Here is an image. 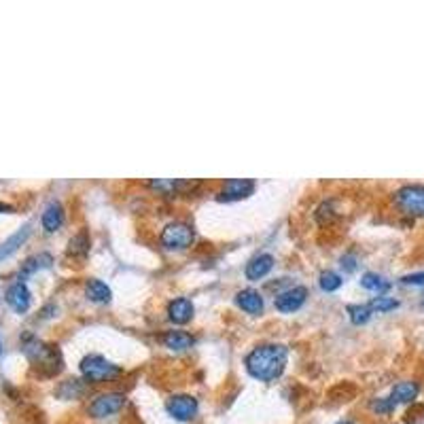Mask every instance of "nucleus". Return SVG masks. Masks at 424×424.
<instances>
[{"mask_svg": "<svg viewBox=\"0 0 424 424\" xmlns=\"http://www.w3.org/2000/svg\"><path fill=\"white\" fill-rule=\"evenodd\" d=\"M288 361V348L282 344H263L246 357V369L254 380L272 382L282 375Z\"/></svg>", "mask_w": 424, "mask_h": 424, "instance_id": "obj_1", "label": "nucleus"}, {"mask_svg": "<svg viewBox=\"0 0 424 424\" xmlns=\"http://www.w3.org/2000/svg\"><path fill=\"white\" fill-rule=\"evenodd\" d=\"M123 369L111 361H106L100 354H90L81 361V373L85 375V380L92 382V384H100V382H111L115 380Z\"/></svg>", "mask_w": 424, "mask_h": 424, "instance_id": "obj_2", "label": "nucleus"}, {"mask_svg": "<svg viewBox=\"0 0 424 424\" xmlns=\"http://www.w3.org/2000/svg\"><path fill=\"white\" fill-rule=\"evenodd\" d=\"M395 204L411 217H424V185H405L395 191Z\"/></svg>", "mask_w": 424, "mask_h": 424, "instance_id": "obj_3", "label": "nucleus"}, {"mask_svg": "<svg viewBox=\"0 0 424 424\" xmlns=\"http://www.w3.org/2000/svg\"><path fill=\"white\" fill-rule=\"evenodd\" d=\"M195 240V231L187 223H170L161 231V244L170 250L189 248Z\"/></svg>", "mask_w": 424, "mask_h": 424, "instance_id": "obj_4", "label": "nucleus"}, {"mask_svg": "<svg viewBox=\"0 0 424 424\" xmlns=\"http://www.w3.org/2000/svg\"><path fill=\"white\" fill-rule=\"evenodd\" d=\"M123 405H125V395H121V393H104V395H98L90 403L88 411H90L92 418H106V416H113V414L121 411Z\"/></svg>", "mask_w": 424, "mask_h": 424, "instance_id": "obj_5", "label": "nucleus"}, {"mask_svg": "<svg viewBox=\"0 0 424 424\" xmlns=\"http://www.w3.org/2000/svg\"><path fill=\"white\" fill-rule=\"evenodd\" d=\"M197 407H199L197 399L191 397V395H174V397L168 399V405H165L168 414L172 418H177V420H181V422L191 420L197 414Z\"/></svg>", "mask_w": 424, "mask_h": 424, "instance_id": "obj_6", "label": "nucleus"}, {"mask_svg": "<svg viewBox=\"0 0 424 424\" xmlns=\"http://www.w3.org/2000/svg\"><path fill=\"white\" fill-rule=\"evenodd\" d=\"M306 297H308V288L306 286H293V288H286L282 293L276 295V310L288 314V312H297L304 304H306Z\"/></svg>", "mask_w": 424, "mask_h": 424, "instance_id": "obj_7", "label": "nucleus"}, {"mask_svg": "<svg viewBox=\"0 0 424 424\" xmlns=\"http://www.w3.org/2000/svg\"><path fill=\"white\" fill-rule=\"evenodd\" d=\"M5 300H7V304H9L15 312L24 314V312H28V308H30L32 295H30V291H28V286H26L24 282H13V284L7 288V293H5Z\"/></svg>", "mask_w": 424, "mask_h": 424, "instance_id": "obj_8", "label": "nucleus"}, {"mask_svg": "<svg viewBox=\"0 0 424 424\" xmlns=\"http://www.w3.org/2000/svg\"><path fill=\"white\" fill-rule=\"evenodd\" d=\"M254 191V181L252 179H229L221 191V199L234 202V199H244L252 195Z\"/></svg>", "mask_w": 424, "mask_h": 424, "instance_id": "obj_9", "label": "nucleus"}, {"mask_svg": "<svg viewBox=\"0 0 424 424\" xmlns=\"http://www.w3.org/2000/svg\"><path fill=\"white\" fill-rule=\"evenodd\" d=\"M272 268H274V257H272V254L263 252V254H257V257H252L246 263L244 274H246L248 280H261V278H266L272 272Z\"/></svg>", "mask_w": 424, "mask_h": 424, "instance_id": "obj_10", "label": "nucleus"}, {"mask_svg": "<svg viewBox=\"0 0 424 424\" xmlns=\"http://www.w3.org/2000/svg\"><path fill=\"white\" fill-rule=\"evenodd\" d=\"M236 304L248 314H261L263 312V297L259 295V291H254V288L240 291L236 295Z\"/></svg>", "mask_w": 424, "mask_h": 424, "instance_id": "obj_11", "label": "nucleus"}, {"mask_svg": "<svg viewBox=\"0 0 424 424\" xmlns=\"http://www.w3.org/2000/svg\"><path fill=\"white\" fill-rule=\"evenodd\" d=\"M168 316L177 325H185V323H189L193 318V304L189 300H185V297H179V300L170 302Z\"/></svg>", "mask_w": 424, "mask_h": 424, "instance_id": "obj_12", "label": "nucleus"}, {"mask_svg": "<svg viewBox=\"0 0 424 424\" xmlns=\"http://www.w3.org/2000/svg\"><path fill=\"white\" fill-rule=\"evenodd\" d=\"M418 395H420V384H418V382H411V380L399 382V384H395L393 391H391V399L397 405L399 403H411Z\"/></svg>", "mask_w": 424, "mask_h": 424, "instance_id": "obj_13", "label": "nucleus"}, {"mask_svg": "<svg viewBox=\"0 0 424 424\" xmlns=\"http://www.w3.org/2000/svg\"><path fill=\"white\" fill-rule=\"evenodd\" d=\"M40 223H42V227H45V231H49V234L58 231L64 223V208L58 202H51L45 208V212H42Z\"/></svg>", "mask_w": 424, "mask_h": 424, "instance_id": "obj_14", "label": "nucleus"}, {"mask_svg": "<svg viewBox=\"0 0 424 424\" xmlns=\"http://www.w3.org/2000/svg\"><path fill=\"white\" fill-rule=\"evenodd\" d=\"M163 344L172 350H187L195 344V337L187 331H168L163 335Z\"/></svg>", "mask_w": 424, "mask_h": 424, "instance_id": "obj_15", "label": "nucleus"}, {"mask_svg": "<svg viewBox=\"0 0 424 424\" xmlns=\"http://www.w3.org/2000/svg\"><path fill=\"white\" fill-rule=\"evenodd\" d=\"M28 236H30V225H24V227H22L17 234H13L7 242L0 244V261L7 259L9 254H13V252L28 240Z\"/></svg>", "mask_w": 424, "mask_h": 424, "instance_id": "obj_16", "label": "nucleus"}, {"mask_svg": "<svg viewBox=\"0 0 424 424\" xmlns=\"http://www.w3.org/2000/svg\"><path fill=\"white\" fill-rule=\"evenodd\" d=\"M85 293H88V297L92 302H96V304H108L111 302V288L102 282V280H96V278H92V280H88V286H85Z\"/></svg>", "mask_w": 424, "mask_h": 424, "instance_id": "obj_17", "label": "nucleus"}, {"mask_svg": "<svg viewBox=\"0 0 424 424\" xmlns=\"http://www.w3.org/2000/svg\"><path fill=\"white\" fill-rule=\"evenodd\" d=\"M54 263V257L49 252H40V254H34V257L26 259V263L22 266V276H30L42 268H49Z\"/></svg>", "mask_w": 424, "mask_h": 424, "instance_id": "obj_18", "label": "nucleus"}, {"mask_svg": "<svg viewBox=\"0 0 424 424\" xmlns=\"http://www.w3.org/2000/svg\"><path fill=\"white\" fill-rule=\"evenodd\" d=\"M361 284H363V288L373 291V293H384V291H389V288H391V282H389L386 278H382L380 274H373V272L363 274Z\"/></svg>", "mask_w": 424, "mask_h": 424, "instance_id": "obj_19", "label": "nucleus"}, {"mask_svg": "<svg viewBox=\"0 0 424 424\" xmlns=\"http://www.w3.org/2000/svg\"><path fill=\"white\" fill-rule=\"evenodd\" d=\"M346 310H348L350 320H352L354 325H365V323L371 318V314H373V310L369 308V304H357V306H348Z\"/></svg>", "mask_w": 424, "mask_h": 424, "instance_id": "obj_20", "label": "nucleus"}, {"mask_svg": "<svg viewBox=\"0 0 424 424\" xmlns=\"http://www.w3.org/2000/svg\"><path fill=\"white\" fill-rule=\"evenodd\" d=\"M342 276H339L337 272H331V270H327V272H323L320 274V288L323 291H327V293H333V291H337L339 286H342Z\"/></svg>", "mask_w": 424, "mask_h": 424, "instance_id": "obj_21", "label": "nucleus"}, {"mask_svg": "<svg viewBox=\"0 0 424 424\" xmlns=\"http://www.w3.org/2000/svg\"><path fill=\"white\" fill-rule=\"evenodd\" d=\"M88 250H90V238H88V234H85V231H81L79 236H74L70 240V248H68L70 254H85Z\"/></svg>", "mask_w": 424, "mask_h": 424, "instance_id": "obj_22", "label": "nucleus"}, {"mask_svg": "<svg viewBox=\"0 0 424 424\" xmlns=\"http://www.w3.org/2000/svg\"><path fill=\"white\" fill-rule=\"evenodd\" d=\"M399 306L397 300H393V297H375V300H371L369 308L373 312H389V310H395Z\"/></svg>", "mask_w": 424, "mask_h": 424, "instance_id": "obj_23", "label": "nucleus"}, {"mask_svg": "<svg viewBox=\"0 0 424 424\" xmlns=\"http://www.w3.org/2000/svg\"><path fill=\"white\" fill-rule=\"evenodd\" d=\"M395 407H397V403H395L391 397H389V399H375V401H371V409H373L375 414H380V416H389V414H393Z\"/></svg>", "mask_w": 424, "mask_h": 424, "instance_id": "obj_24", "label": "nucleus"}, {"mask_svg": "<svg viewBox=\"0 0 424 424\" xmlns=\"http://www.w3.org/2000/svg\"><path fill=\"white\" fill-rule=\"evenodd\" d=\"M403 284H424V272H416V274H407L401 278Z\"/></svg>", "mask_w": 424, "mask_h": 424, "instance_id": "obj_25", "label": "nucleus"}, {"mask_svg": "<svg viewBox=\"0 0 424 424\" xmlns=\"http://www.w3.org/2000/svg\"><path fill=\"white\" fill-rule=\"evenodd\" d=\"M344 266H346L348 272H354V270H357V259L350 257V254H348V257H342V268H344Z\"/></svg>", "mask_w": 424, "mask_h": 424, "instance_id": "obj_26", "label": "nucleus"}, {"mask_svg": "<svg viewBox=\"0 0 424 424\" xmlns=\"http://www.w3.org/2000/svg\"><path fill=\"white\" fill-rule=\"evenodd\" d=\"M5 210H13L9 204H3V202H0V212H5Z\"/></svg>", "mask_w": 424, "mask_h": 424, "instance_id": "obj_27", "label": "nucleus"}, {"mask_svg": "<svg viewBox=\"0 0 424 424\" xmlns=\"http://www.w3.org/2000/svg\"><path fill=\"white\" fill-rule=\"evenodd\" d=\"M337 424H354V422H350V420H342V422H337Z\"/></svg>", "mask_w": 424, "mask_h": 424, "instance_id": "obj_28", "label": "nucleus"}, {"mask_svg": "<svg viewBox=\"0 0 424 424\" xmlns=\"http://www.w3.org/2000/svg\"><path fill=\"white\" fill-rule=\"evenodd\" d=\"M0 352H3V344H0Z\"/></svg>", "mask_w": 424, "mask_h": 424, "instance_id": "obj_29", "label": "nucleus"}]
</instances>
